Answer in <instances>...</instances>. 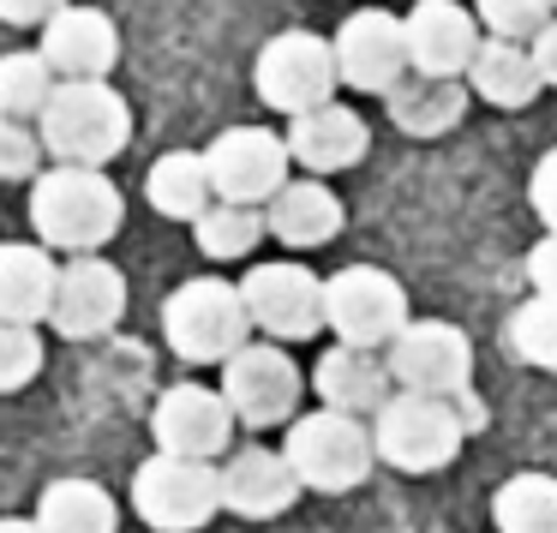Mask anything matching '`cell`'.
Wrapping results in <instances>:
<instances>
[{
	"label": "cell",
	"mask_w": 557,
	"mask_h": 533,
	"mask_svg": "<svg viewBox=\"0 0 557 533\" xmlns=\"http://www.w3.org/2000/svg\"><path fill=\"white\" fill-rule=\"evenodd\" d=\"M473 425H480L473 389H461V396L396 389V396L372 413V444H377V461L396 468V473H437L461 456Z\"/></svg>",
	"instance_id": "cell-1"
},
{
	"label": "cell",
	"mask_w": 557,
	"mask_h": 533,
	"mask_svg": "<svg viewBox=\"0 0 557 533\" xmlns=\"http://www.w3.org/2000/svg\"><path fill=\"white\" fill-rule=\"evenodd\" d=\"M121 186L102 169H73V162H54L30 181V222H37V240L54 252H97L121 234Z\"/></svg>",
	"instance_id": "cell-2"
},
{
	"label": "cell",
	"mask_w": 557,
	"mask_h": 533,
	"mask_svg": "<svg viewBox=\"0 0 557 533\" xmlns=\"http://www.w3.org/2000/svg\"><path fill=\"white\" fill-rule=\"evenodd\" d=\"M42 150L54 162H73V169H102L109 157H121L126 138H133V109L109 78H61L37 121Z\"/></svg>",
	"instance_id": "cell-3"
},
{
	"label": "cell",
	"mask_w": 557,
	"mask_h": 533,
	"mask_svg": "<svg viewBox=\"0 0 557 533\" xmlns=\"http://www.w3.org/2000/svg\"><path fill=\"white\" fill-rule=\"evenodd\" d=\"M162 336L186 365H228L252 342V312H246L240 282L193 276L162 300Z\"/></svg>",
	"instance_id": "cell-4"
},
{
	"label": "cell",
	"mask_w": 557,
	"mask_h": 533,
	"mask_svg": "<svg viewBox=\"0 0 557 533\" xmlns=\"http://www.w3.org/2000/svg\"><path fill=\"white\" fill-rule=\"evenodd\" d=\"M288 468L300 473L306 492H354L366 485V473L377 468V444H372V425L354 420V413H336V408H312L288 425V444H282Z\"/></svg>",
	"instance_id": "cell-5"
},
{
	"label": "cell",
	"mask_w": 557,
	"mask_h": 533,
	"mask_svg": "<svg viewBox=\"0 0 557 533\" xmlns=\"http://www.w3.org/2000/svg\"><path fill=\"white\" fill-rule=\"evenodd\" d=\"M133 509L150 533H198L216 521L222 509V468L216 461H193V456H157L138 461L133 473Z\"/></svg>",
	"instance_id": "cell-6"
},
{
	"label": "cell",
	"mask_w": 557,
	"mask_h": 533,
	"mask_svg": "<svg viewBox=\"0 0 557 533\" xmlns=\"http://www.w3.org/2000/svg\"><path fill=\"white\" fill-rule=\"evenodd\" d=\"M252 85L264 97V109H282L288 121L324 109V102H336V85H342L336 42L312 37V30H282L258 49Z\"/></svg>",
	"instance_id": "cell-7"
},
{
	"label": "cell",
	"mask_w": 557,
	"mask_h": 533,
	"mask_svg": "<svg viewBox=\"0 0 557 533\" xmlns=\"http://www.w3.org/2000/svg\"><path fill=\"white\" fill-rule=\"evenodd\" d=\"M324 318H330V330H336V342H348V348H389V342L413 324L401 282L377 264L336 270V276L324 282Z\"/></svg>",
	"instance_id": "cell-8"
},
{
	"label": "cell",
	"mask_w": 557,
	"mask_h": 533,
	"mask_svg": "<svg viewBox=\"0 0 557 533\" xmlns=\"http://www.w3.org/2000/svg\"><path fill=\"white\" fill-rule=\"evenodd\" d=\"M222 396H228L234 420L270 432V425L300 420V365L276 342H246L228 365H222Z\"/></svg>",
	"instance_id": "cell-9"
},
{
	"label": "cell",
	"mask_w": 557,
	"mask_h": 533,
	"mask_svg": "<svg viewBox=\"0 0 557 533\" xmlns=\"http://www.w3.org/2000/svg\"><path fill=\"white\" fill-rule=\"evenodd\" d=\"M246 312L264 330L270 342H312L318 330H330L324 318V282L312 276L294 258H270V264H252L240 282Z\"/></svg>",
	"instance_id": "cell-10"
},
{
	"label": "cell",
	"mask_w": 557,
	"mask_h": 533,
	"mask_svg": "<svg viewBox=\"0 0 557 533\" xmlns=\"http://www.w3.org/2000/svg\"><path fill=\"white\" fill-rule=\"evenodd\" d=\"M396 389H420V396H461L473 384V342L468 330L444 324V318H413L384 354Z\"/></svg>",
	"instance_id": "cell-11"
},
{
	"label": "cell",
	"mask_w": 557,
	"mask_h": 533,
	"mask_svg": "<svg viewBox=\"0 0 557 533\" xmlns=\"http://www.w3.org/2000/svg\"><path fill=\"white\" fill-rule=\"evenodd\" d=\"M210 181H216L222 204H270L288 186V138H276L270 126H228L216 133V145L205 150Z\"/></svg>",
	"instance_id": "cell-12"
},
{
	"label": "cell",
	"mask_w": 557,
	"mask_h": 533,
	"mask_svg": "<svg viewBox=\"0 0 557 533\" xmlns=\"http://www.w3.org/2000/svg\"><path fill=\"white\" fill-rule=\"evenodd\" d=\"M336 66H342V85L360 90V97H389L401 78L413 73V54H408V25L384 7L372 13H348V25L336 30Z\"/></svg>",
	"instance_id": "cell-13"
},
{
	"label": "cell",
	"mask_w": 557,
	"mask_h": 533,
	"mask_svg": "<svg viewBox=\"0 0 557 533\" xmlns=\"http://www.w3.org/2000/svg\"><path fill=\"white\" fill-rule=\"evenodd\" d=\"M234 408L222 389H205V384H174L157 396V408H150V437H157V449H169V456H193V461H216L228 456L234 444Z\"/></svg>",
	"instance_id": "cell-14"
},
{
	"label": "cell",
	"mask_w": 557,
	"mask_h": 533,
	"mask_svg": "<svg viewBox=\"0 0 557 533\" xmlns=\"http://www.w3.org/2000/svg\"><path fill=\"white\" fill-rule=\"evenodd\" d=\"M126 318V276L109 264V258L85 252L73 264H61V282H54V336L66 342H97L109 336L114 324Z\"/></svg>",
	"instance_id": "cell-15"
},
{
	"label": "cell",
	"mask_w": 557,
	"mask_h": 533,
	"mask_svg": "<svg viewBox=\"0 0 557 533\" xmlns=\"http://www.w3.org/2000/svg\"><path fill=\"white\" fill-rule=\"evenodd\" d=\"M300 473L288 468L282 449H264V444H246L222 461V509L240 521H276L294 509L300 497Z\"/></svg>",
	"instance_id": "cell-16"
},
{
	"label": "cell",
	"mask_w": 557,
	"mask_h": 533,
	"mask_svg": "<svg viewBox=\"0 0 557 533\" xmlns=\"http://www.w3.org/2000/svg\"><path fill=\"white\" fill-rule=\"evenodd\" d=\"M401 25H408L413 73H425V78H468L473 54H480V25H473L468 7H456V0H420Z\"/></svg>",
	"instance_id": "cell-17"
},
{
	"label": "cell",
	"mask_w": 557,
	"mask_h": 533,
	"mask_svg": "<svg viewBox=\"0 0 557 533\" xmlns=\"http://www.w3.org/2000/svg\"><path fill=\"white\" fill-rule=\"evenodd\" d=\"M42 61L54 66V78H109L121 61V30L97 7H61L42 25Z\"/></svg>",
	"instance_id": "cell-18"
},
{
	"label": "cell",
	"mask_w": 557,
	"mask_h": 533,
	"mask_svg": "<svg viewBox=\"0 0 557 533\" xmlns=\"http://www.w3.org/2000/svg\"><path fill=\"white\" fill-rule=\"evenodd\" d=\"M312 389H318L324 408L366 420V413H377L389 396H396V377H389V365L377 360L372 348H348V342H336V348L312 365Z\"/></svg>",
	"instance_id": "cell-19"
},
{
	"label": "cell",
	"mask_w": 557,
	"mask_h": 533,
	"mask_svg": "<svg viewBox=\"0 0 557 533\" xmlns=\"http://www.w3.org/2000/svg\"><path fill=\"white\" fill-rule=\"evenodd\" d=\"M288 150H294V162L312 169V174H342L372 150V133H366V121L354 109L324 102V109H312V114H294Z\"/></svg>",
	"instance_id": "cell-20"
},
{
	"label": "cell",
	"mask_w": 557,
	"mask_h": 533,
	"mask_svg": "<svg viewBox=\"0 0 557 533\" xmlns=\"http://www.w3.org/2000/svg\"><path fill=\"white\" fill-rule=\"evenodd\" d=\"M54 282H61V264L42 246L7 240L0 246V324H42L54 312Z\"/></svg>",
	"instance_id": "cell-21"
},
{
	"label": "cell",
	"mask_w": 557,
	"mask_h": 533,
	"mask_svg": "<svg viewBox=\"0 0 557 533\" xmlns=\"http://www.w3.org/2000/svg\"><path fill=\"white\" fill-rule=\"evenodd\" d=\"M264 216H270V234H276L282 246L306 252V246H324L342 234V198L330 193L324 181H288L270 198Z\"/></svg>",
	"instance_id": "cell-22"
},
{
	"label": "cell",
	"mask_w": 557,
	"mask_h": 533,
	"mask_svg": "<svg viewBox=\"0 0 557 533\" xmlns=\"http://www.w3.org/2000/svg\"><path fill=\"white\" fill-rule=\"evenodd\" d=\"M540 61H533V49H521V42H504V37H485L480 54H473L468 66V90L480 102H492V109H528L533 97H540Z\"/></svg>",
	"instance_id": "cell-23"
},
{
	"label": "cell",
	"mask_w": 557,
	"mask_h": 533,
	"mask_svg": "<svg viewBox=\"0 0 557 533\" xmlns=\"http://www.w3.org/2000/svg\"><path fill=\"white\" fill-rule=\"evenodd\" d=\"M145 198L169 222H198L216 204V181H210L205 150H169V157H157V169L145 174Z\"/></svg>",
	"instance_id": "cell-24"
},
{
	"label": "cell",
	"mask_w": 557,
	"mask_h": 533,
	"mask_svg": "<svg viewBox=\"0 0 557 533\" xmlns=\"http://www.w3.org/2000/svg\"><path fill=\"white\" fill-rule=\"evenodd\" d=\"M468 114V85L461 78H425V73H408L396 90H389V121L413 138H437L449 126H461Z\"/></svg>",
	"instance_id": "cell-25"
},
{
	"label": "cell",
	"mask_w": 557,
	"mask_h": 533,
	"mask_svg": "<svg viewBox=\"0 0 557 533\" xmlns=\"http://www.w3.org/2000/svg\"><path fill=\"white\" fill-rule=\"evenodd\" d=\"M42 533H121V504L97 480H54L37 497Z\"/></svg>",
	"instance_id": "cell-26"
},
{
	"label": "cell",
	"mask_w": 557,
	"mask_h": 533,
	"mask_svg": "<svg viewBox=\"0 0 557 533\" xmlns=\"http://www.w3.org/2000/svg\"><path fill=\"white\" fill-rule=\"evenodd\" d=\"M497 533H557V473H509L492 497Z\"/></svg>",
	"instance_id": "cell-27"
},
{
	"label": "cell",
	"mask_w": 557,
	"mask_h": 533,
	"mask_svg": "<svg viewBox=\"0 0 557 533\" xmlns=\"http://www.w3.org/2000/svg\"><path fill=\"white\" fill-rule=\"evenodd\" d=\"M193 234H198V252L228 264V258H252L258 252V240L270 234V216L258 204H222L216 198V204L193 222Z\"/></svg>",
	"instance_id": "cell-28"
},
{
	"label": "cell",
	"mask_w": 557,
	"mask_h": 533,
	"mask_svg": "<svg viewBox=\"0 0 557 533\" xmlns=\"http://www.w3.org/2000/svg\"><path fill=\"white\" fill-rule=\"evenodd\" d=\"M54 85L61 78L42 54H0V114L7 121H42Z\"/></svg>",
	"instance_id": "cell-29"
},
{
	"label": "cell",
	"mask_w": 557,
	"mask_h": 533,
	"mask_svg": "<svg viewBox=\"0 0 557 533\" xmlns=\"http://www.w3.org/2000/svg\"><path fill=\"white\" fill-rule=\"evenodd\" d=\"M509 348L540 372H557V294H533L516 318H509Z\"/></svg>",
	"instance_id": "cell-30"
},
{
	"label": "cell",
	"mask_w": 557,
	"mask_h": 533,
	"mask_svg": "<svg viewBox=\"0 0 557 533\" xmlns=\"http://www.w3.org/2000/svg\"><path fill=\"white\" fill-rule=\"evenodd\" d=\"M552 13H557V0H473V18L504 42H533L552 25Z\"/></svg>",
	"instance_id": "cell-31"
},
{
	"label": "cell",
	"mask_w": 557,
	"mask_h": 533,
	"mask_svg": "<svg viewBox=\"0 0 557 533\" xmlns=\"http://www.w3.org/2000/svg\"><path fill=\"white\" fill-rule=\"evenodd\" d=\"M42 372V336L37 324H0V396L37 384Z\"/></svg>",
	"instance_id": "cell-32"
},
{
	"label": "cell",
	"mask_w": 557,
	"mask_h": 533,
	"mask_svg": "<svg viewBox=\"0 0 557 533\" xmlns=\"http://www.w3.org/2000/svg\"><path fill=\"white\" fill-rule=\"evenodd\" d=\"M42 133H30V121H7L0 114V181H37L42 174Z\"/></svg>",
	"instance_id": "cell-33"
},
{
	"label": "cell",
	"mask_w": 557,
	"mask_h": 533,
	"mask_svg": "<svg viewBox=\"0 0 557 533\" xmlns=\"http://www.w3.org/2000/svg\"><path fill=\"white\" fill-rule=\"evenodd\" d=\"M528 198H533V210H540V222L557 234V150L540 157V169H533V181H528Z\"/></svg>",
	"instance_id": "cell-34"
},
{
	"label": "cell",
	"mask_w": 557,
	"mask_h": 533,
	"mask_svg": "<svg viewBox=\"0 0 557 533\" xmlns=\"http://www.w3.org/2000/svg\"><path fill=\"white\" fill-rule=\"evenodd\" d=\"M528 282H533V294H557V234H545L528 252Z\"/></svg>",
	"instance_id": "cell-35"
},
{
	"label": "cell",
	"mask_w": 557,
	"mask_h": 533,
	"mask_svg": "<svg viewBox=\"0 0 557 533\" xmlns=\"http://www.w3.org/2000/svg\"><path fill=\"white\" fill-rule=\"evenodd\" d=\"M66 0H0V18L7 25H49Z\"/></svg>",
	"instance_id": "cell-36"
},
{
	"label": "cell",
	"mask_w": 557,
	"mask_h": 533,
	"mask_svg": "<svg viewBox=\"0 0 557 533\" xmlns=\"http://www.w3.org/2000/svg\"><path fill=\"white\" fill-rule=\"evenodd\" d=\"M533 61H540V78H545V85H557V18L540 30V37H533Z\"/></svg>",
	"instance_id": "cell-37"
},
{
	"label": "cell",
	"mask_w": 557,
	"mask_h": 533,
	"mask_svg": "<svg viewBox=\"0 0 557 533\" xmlns=\"http://www.w3.org/2000/svg\"><path fill=\"white\" fill-rule=\"evenodd\" d=\"M0 533H42L37 516H0Z\"/></svg>",
	"instance_id": "cell-38"
}]
</instances>
